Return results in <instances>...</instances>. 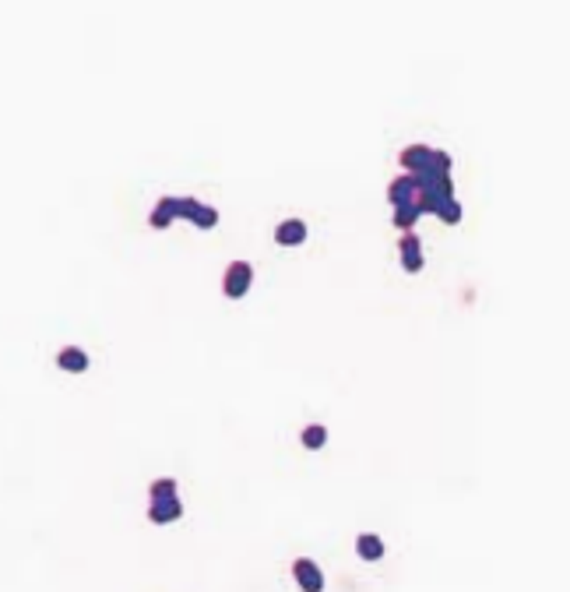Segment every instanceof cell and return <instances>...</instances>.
<instances>
[{
	"instance_id": "obj_7",
	"label": "cell",
	"mask_w": 570,
	"mask_h": 592,
	"mask_svg": "<svg viewBox=\"0 0 570 592\" xmlns=\"http://www.w3.org/2000/svg\"><path fill=\"white\" fill-rule=\"evenodd\" d=\"M56 367L67 370V374H85L88 370V356L78 346H64L60 353H56Z\"/></svg>"
},
{
	"instance_id": "obj_4",
	"label": "cell",
	"mask_w": 570,
	"mask_h": 592,
	"mask_svg": "<svg viewBox=\"0 0 570 592\" xmlns=\"http://www.w3.org/2000/svg\"><path fill=\"white\" fill-rule=\"evenodd\" d=\"M180 515H184V504H180V497H158V501H152V508H148V518H152L155 525L177 522Z\"/></svg>"
},
{
	"instance_id": "obj_6",
	"label": "cell",
	"mask_w": 570,
	"mask_h": 592,
	"mask_svg": "<svg viewBox=\"0 0 570 592\" xmlns=\"http://www.w3.org/2000/svg\"><path fill=\"white\" fill-rule=\"evenodd\" d=\"M275 240H278L282 247H300V243L307 240V223H303V219H285V223H278Z\"/></svg>"
},
{
	"instance_id": "obj_9",
	"label": "cell",
	"mask_w": 570,
	"mask_h": 592,
	"mask_svg": "<svg viewBox=\"0 0 570 592\" xmlns=\"http://www.w3.org/2000/svg\"><path fill=\"white\" fill-rule=\"evenodd\" d=\"M426 155H430V148H426V145H409V148L402 152V166L412 173V170H419V166L426 163Z\"/></svg>"
},
{
	"instance_id": "obj_2",
	"label": "cell",
	"mask_w": 570,
	"mask_h": 592,
	"mask_svg": "<svg viewBox=\"0 0 570 592\" xmlns=\"http://www.w3.org/2000/svg\"><path fill=\"white\" fill-rule=\"evenodd\" d=\"M250 282H254L250 261H233L229 268H225V275H222V293L229 296V300H240V296H247Z\"/></svg>"
},
{
	"instance_id": "obj_11",
	"label": "cell",
	"mask_w": 570,
	"mask_h": 592,
	"mask_svg": "<svg viewBox=\"0 0 570 592\" xmlns=\"http://www.w3.org/2000/svg\"><path fill=\"white\" fill-rule=\"evenodd\" d=\"M158 497H177V479H155L152 483V501H158Z\"/></svg>"
},
{
	"instance_id": "obj_8",
	"label": "cell",
	"mask_w": 570,
	"mask_h": 592,
	"mask_svg": "<svg viewBox=\"0 0 570 592\" xmlns=\"http://www.w3.org/2000/svg\"><path fill=\"white\" fill-rule=\"evenodd\" d=\"M356 554L363 557V561H380L384 557V540L377 532H363L359 540H356Z\"/></svg>"
},
{
	"instance_id": "obj_1",
	"label": "cell",
	"mask_w": 570,
	"mask_h": 592,
	"mask_svg": "<svg viewBox=\"0 0 570 592\" xmlns=\"http://www.w3.org/2000/svg\"><path fill=\"white\" fill-rule=\"evenodd\" d=\"M173 219H190L197 230H211L218 223V211L211 205H201L197 198H158V205L152 208V226L165 230Z\"/></svg>"
},
{
	"instance_id": "obj_5",
	"label": "cell",
	"mask_w": 570,
	"mask_h": 592,
	"mask_svg": "<svg viewBox=\"0 0 570 592\" xmlns=\"http://www.w3.org/2000/svg\"><path fill=\"white\" fill-rule=\"evenodd\" d=\"M398 250H402V268L416 275L419 268H423V243H419V237H416V233H405L402 243H398Z\"/></svg>"
},
{
	"instance_id": "obj_10",
	"label": "cell",
	"mask_w": 570,
	"mask_h": 592,
	"mask_svg": "<svg viewBox=\"0 0 570 592\" xmlns=\"http://www.w3.org/2000/svg\"><path fill=\"white\" fill-rule=\"evenodd\" d=\"M303 445H307L310 451L324 448V445H327V426H320V423H310V426L303 430Z\"/></svg>"
},
{
	"instance_id": "obj_3",
	"label": "cell",
	"mask_w": 570,
	"mask_h": 592,
	"mask_svg": "<svg viewBox=\"0 0 570 592\" xmlns=\"http://www.w3.org/2000/svg\"><path fill=\"white\" fill-rule=\"evenodd\" d=\"M293 575H296V585H300L303 592H324V575H320V568H317L310 557H300V561L293 564Z\"/></svg>"
}]
</instances>
